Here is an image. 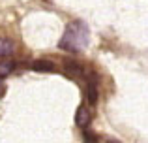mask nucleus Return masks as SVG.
Returning a JSON list of instances; mask_svg holds the SVG:
<instances>
[{
    "instance_id": "1",
    "label": "nucleus",
    "mask_w": 148,
    "mask_h": 143,
    "mask_svg": "<svg viewBox=\"0 0 148 143\" xmlns=\"http://www.w3.org/2000/svg\"><path fill=\"white\" fill-rule=\"evenodd\" d=\"M58 45H60V49H64V51H68V53L83 51L88 45V28L81 21L69 23Z\"/></svg>"
},
{
    "instance_id": "2",
    "label": "nucleus",
    "mask_w": 148,
    "mask_h": 143,
    "mask_svg": "<svg viewBox=\"0 0 148 143\" xmlns=\"http://www.w3.org/2000/svg\"><path fill=\"white\" fill-rule=\"evenodd\" d=\"M86 98H88V104H90V106H96V104H98V77H96V73H90V75H88Z\"/></svg>"
},
{
    "instance_id": "3",
    "label": "nucleus",
    "mask_w": 148,
    "mask_h": 143,
    "mask_svg": "<svg viewBox=\"0 0 148 143\" xmlns=\"http://www.w3.org/2000/svg\"><path fill=\"white\" fill-rule=\"evenodd\" d=\"M54 62L53 60H49V59H38V60H34L32 62V70L34 72H47V73H51V72H54Z\"/></svg>"
},
{
    "instance_id": "4",
    "label": "nucleus",
    "mask_w": 148,
    "mask_h": 143,
    "mask_svg": "<svg viewBox=\"0 0 148 143\" xmlns=\"http://www.w3.org/2000/svg\"><path fill=\"white\" fill-rule=\"evenodd\" d=\"M75 122L79 126H83V128H86V124L90 122V113L86 111V107L84 106H81L79 109H77V113H75Z\"/></svg>"
},
{
    "instance_id": "5",
    "label": "nucleus",
    "mask_w": 148,
    "mask_h": 143,
    "mask_svg": "<svg viewBox=\"0 0 148 143\" xmlns=\"http://www.w3.org/2000/svg\"><path fill=\"white\" fill-rule=\"evenodd\" d=\"M64 70L68 72L69 75H83L84 73V68L81 66V64H77L75 60H69V59L64 62Z\"/></svg>"
},
{
    "instance_id": "6",
    "label": "nucleus",
    "mask_w": 148,
    "mask_h": 143,
    "mask_svg": "<svg viewBox=\"0 0 148 143\" xmlns=\"http://www.w3.org/2000/svg\"><path fill=\"white\" fill-rule=\"evenodd\" d=\"M15 49V44L8 38H0V57H10Z\"/></svg>"
},
{
    "instance_id": "7",
    "label": "nucleus",
    "mask_w": 148,
    "mask_h": 143,
    "mask_svg": "<svg viewBox=\"0 0 148 143\" xmlns=\"http://www.w3.org/2000/svg\"><path fill=\"white\" fill-rule=\"evenodd\" d=\"M13 68H15L13 62H0V77L10 75V73L13 72Z\"/></svg>"
},
{
    "instance_id": "8",
    "label": "nucleus",
    "mask_w": 148,
    "mask_h": 143,
    "mask_svg": "<svg viewBox=\"0 0 148 143\" xmlns=\"http://www.w3.org/2000/svg\"><path fill=\"white\" fill-rule=\"evenodd\" d=\"M83 140L86 141V143H99V141H98V137H96L94 134L90 132V130H84V132H83Z\"/></svg>"
},
{
    "instance_id": "9",
    "label": "nucleus",
    "mask_w": 148,
    "mask_h": 143,
    "mask_svg": "<svg viewBox=\"0 0 148 143\" xmlns=\"http://www.w3.org/2000/svg\"><path fill=\"white\" fill-rule=\"evenodd\" d=\"M107 143H120V141H114V140H109Z\"/></svg>"
},
{
    "instance_id": "10",
    "label": "nucleus",
    "mask_w": 148,
    "mask_h": 143,
    "mask_svg": "<svg viewBox=\"0 0 148 143\" xmlns=\"http://www.w3.org/2000/svg\"><path fill=\"white\" fill-rule=\"evenodd\" d=\"M0 79H2V77H0ZM0 87H2V85H0Z\"/></svg>"
}]
</instances>
